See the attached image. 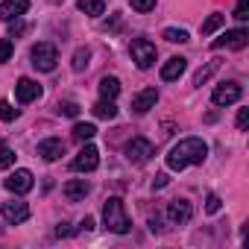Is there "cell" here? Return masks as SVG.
I'll use <instances>...</instances> for the list:
<instances>
[{
	"label": "cell",
	"instance_id": "6",
	"mask_svg": "<svg viewBox=\"0 0 249 249\" xmlns=\"http://www.w3.org/2000/svg\"><path fill=\"white\" fill-rule=\"evenodd\" d=\"M97 164H100V150H97L94 144H85V147L76 153V159L71 161V167H73L76 173H91V170H97Z\"/></svg>",
	"mask_w": 249,
	"mask_h": 249
},
{
	"label": "cell",
	"instance_id": "8",
	"mask_svg": "<svg viewBox=\"0 0 249 249\" xmlns=\"http://www.w3.org/2000/svg\"><path fill=\"white\" fill-rule=\"evenodd\" d=\"M240 97H243V88H240L237 82H223V85H217L214 94H211L214 106H231V103H237Z\"/></svg>",
	"mask_w": 249,
	"mask_h": 249
},
{
	"label": "cell",
	"instance_id": "26",
	"mask_svg": "<svg viewBox=\"0 0 249 249\" xmlns=\"http://www.w3.org/2000/svg\"><path fill=\"white\" fill-rule=\"evenodd\" d=\"M12 53H15L12 38H0V62H9V59H12Z\"/></svg>",
	"mask_w": 249,
	"mask_h": 249
},
{
	"label": "cell",
	"instance_id": "1",
	"mask_svg": "<svg viewBox=\"0 0 249 249\" xmlns=\"http://www.w3.org/2000/svg\"><path fill=\"white\" fill-rule=\"evenodd\" d=\"M205 159H208V144H205L202 138H182L179 144L170 147V153H167V167L182 173L185 167L202 164Z\"/></svg>",
	"mask_w": 249,
	"mask_h": 249
},
{
	"label": "cell",
	"instance_id": "7",
	"mask_svg": "<svg viewBox=\"0 0 249 249\" xmlns=\"http://www.w3.org/2000/svg\"><path fill=\"white\" fill-rule=\"evenodd\" d=\"M246 41H249V33L240 27V30H229V33H223L220 38H214V41H211V50H223V47L243 50V47H246Z\"/></svg>",
	"mask_w": 249,
	"mask_h": 249
},
{
	"label": "cell",
	"instance_id": "2",
	"mask_svg": "<svg viewBox=\"0 0 249 249\" xmlns=\"http://www.w3.org/2000/svg\"><path fill=\"white\" fill-rule=\"evenodd\" d=\"M103 223L114 234H126L132 229V223L126 217V208H123V199L120 196H108L106 199V205H103Z\"/></svg>",
	"mask_w": 249,
	"mask_h": 249
},
{
	"label": "cell",
	"instance_id": "23",
	"mask_svg": "<svg viewBox=\"0 0 249 249\" xmlns=\"http://www.w3.org/2000/svg\"><path fill=\"white\" fill-rule=\"evenodd\" d=\"M15 164V153H12V147L6 144V141H0V170H9Z\"/></svg>",
	"mask_w": 249,
	"mask_h": 249
},
{
	"label": "cell",
	"instance_id": "24",
	"mask_svg": "<svg viewBox=\"0 0 249 249\" xmlns=\"http://www.w3.org/2000/svg\"><path fill=\"white\" fill-rule=\"evenodd\" d=\"M164 38H167L170 44H185V41H191V38H188V30H176V27H167V30H164Z\"/></svg>",
	"mask_w": 249,
	"mask_h": 249
},
{
	"label": "cell",
	"instance_id": "33",
	"mask_svg": "<svg viewBox=\"0 0 249 249\" xmlns=\"http://www.w3.org/2000/svg\"><path fill=\"white\" fill-rule=\"evenodd\" d=\"M249 126V108H240L237 111V129H246Z\"/></svg>",
	"mask_w": 249,
	"mask_h": 249
},
{
	"label": "cell",
	"instance_id": "30",
	"mask_svg": "<svg viewBox=\"0 0 249 249\" xmlns=\"http://www.w3.org/2000/svg\"><path fill=\"white\" fill-rule=\"evenodd\" d=\"M214 71H217V62H211L208 68H202V71H199V73L194 76V82H196V85H202V82H205V79H208V76H211Z\"/></svg>",
	"mask_w": 249,
	"mask_h": 249
},
{
	"label": "cell",
	"instance_id": "22",
	"mask_svg": "<svg viewBox=\"0 0 249 249\" xmlns=\"http://www.w3.org/2000/svg\"><path fill=\"white\" fill-rule=\"evenodd\" d=\"M97 135V126H94V123H76V126H73V138L76 141H91Z\"/></svg>",
	"mask_w": 249,
	"mask_h": 249
},
{
	"label": "cell",
	"instance_id": "10",
	"mask_svg": "<svg viewBox=\"0 0 249 249\" xmlns=\"http://www.w3.org/2000/svg\"><path fill=\"white\" fill-rule=\"evenodd\" d=\"M0 214H3V220H6V223L18 226V223H24V220L30 217V205H27L24 199H9V202H3Z\"/></svg>",
	"mask_w": 249,
	"mask_h": 249
},
{
	"label": "cell",
	"instance_id": "16",
	"mask_svg": "<svg viewBox=\"0 0 249 249\" xmlns=\"http://www.w3.org/2000/svg\"><path fill=\"white\" fill-rule=\"evenodd\" d=\"M38 156H41L44 161H56V159L65 156V144H62L59 138H44V141L38 144Z\"/></svg>",
	"mask_w": 249,
	"mask_h": 249
},
{
	"label": "cell",
	"instance_id": "13",
	"mask_svg": "<svg viewBox=\"0 0 249 249\" xmlns=\"http://www.w3.org/2000/svg\"><path fill=\"white\" fill-rule=\"evenodd\" d=\"M156 103H159V91L156 88H144V91H138L132 97V111L135 114H147L150 108H156Z\"/></svg>",
	"mask_w": 249,
	"mask_h": 249
},
{
	"label": "cell",
	"instance_id": "4",
	"mask_svg": "<svg viewBox=\"0 0 249 249\" xmlns=\"http://www.w3.org/2000/svg\"><path fill=\"white\" fill-rule=\"evenodd\" d=\"M129 53H132V62H135L141 71H150V68L156 65V56H159L156 44H153V41H147V38H135V41H132V47H129Z\"/></svg>",
	"mask_w": 249,
	"mask_h": 249
},
{
	"label": "cell",
	"instance_id": "19",
	"mask_svg": "<svg viewBox=\"0 0 249 249\" xmlns=\"http://www.w3.org/2000/svg\"><path fill=\"white\" fill-rule=\"evenodd\" d=\"M120 94V79L117 76H103L100 79V97L103 100H114Z\"/></svg>",
	"mask_w": 249,
	"mask_h": 249
},
{
	"label": "cell",
	"instance_id": "5",
	"mask_svg": "<svg viewBox=\"0 0 249 249\" xmlns=\"http://www.w3.org/2000/svg\"><path fill=\"white\" fill-rule=\"evenodd\" d=\"M3 185H6V191H9V194H15V196H24V194H30V191H33V185H36V176H33L30 170H24V167H21V170L9 173Z\"/></svg>",
	"mask_w": 249,
	"mask_h": 249
},
{
	"label": "cell",
	"instance_id": "20",
	"mask_svg": "<svg viewBox=\"0 0 249 249\" xmlns=\"http://www.w3.org/2000/svg\"><path fill=\"white\" fill-rule=\"evenodd\" d=\"M76 9L85 12V15H91V18H97L106 9V0H76Z\"/></svg>",
	"mask_w": 249,
	"mask_h": 249
},
{
	"label": "cell",
	"instance_id": "27",
	"mask_svg": "<svg viewBox=\"0 0 249 249\" xmlns=\"http://www.w3.org/2000/svg\"><path fill=\"white\" fill-rule=\"evenodd\" d=\"M0 117L9 123V120H15V117H18V108H12V103H9V100H3V103H0Z\"/></svg>",
	"mask_w": 249,
	"mask_h": 249
},
{
	"label": "cell",
	"instance_id": "29",
	"mask_svg": "<svg viewBox=\"0 0 249 249\" xmlns=\"http://www.w3.org/2000/svg\"><path fill=\"white\" fill-rule=\"evenodd\" d=\"M234 18H237V21H246V18H249V0H237V6H234Z\"/></svg>",
	"mask_w": 249,
	"mask_h": 249
},
{
	"label": "cell",
	"instance_id": "12",
	"mask_svg": "<svg viewBox=\"0 0 249 249\" xmlns=\"http://www.w3.org/2000/svg\"><path fill=\"white\" fill-rule=\"evenodd\" d=\"M15 97H18V103H33V100L41 97V85L30 76H21L18 85H15Z\"/></svg>",
	"mask_w": 249,
	"mask_h": 249
},
{
	"label": "cell",
	"instance_id": "17",
	"mask_svg": "<svg viewBox=\"0 0 249 249\" xmlns=\"http://www.w3.org/2000/svg\"><path fill=\"white\" fill-rule=\"evenodd\" d=\"M88 191H91V185H88L85 179H71V182L65 185V196H68V202H79V199H85Z\"/></svg>",
	"mask_w": 249,
	"mask_h": 249
},
{
	"label": "cell",
	"instance_id": "9",
	"mask_svg": "<svg viewBox=\"0 0 249 249\" xmlns=\"http://www.w3.org/2000/svg\"><path fill=\"white\" fill-rule=\"evenodd\" d=\"M191 217H194V208H191L188 199H173V202L167 205V220H170V226H188Z\"/></svg>",
	"mask_w": 249,
	"mask_h": 249
},
{
	"label": "cell",
	"instance_id": "21",
	"mask_svg": "<svg viewBox=\"0 0 249 249\" xmlns=\"http://www.w3.org/2000/svg\"><path fill=\"white\" fill-rule=\"evenodd\" d=\"M223 24H226V15H220V12L208 15V18L202 21V36H211V33H217V30H220Z\"/></svg>",
	"mask_w": 249,
	"mask_h": 249
},
{
	"label": "cell",
	"instance_id": "35",
	"mask_svg": "<svg viewBox=\"0 0 249 249\" xmlns=\"http://www.w3.org/2000/svg\"><path fill=\"white\" fill-rule=\"evenodd\" d=\"M82 229L91 231V229H94V217H85V220H82Z\"/></svg>",
	"mask_w": 249,
	"mask_h": 249
},
{
	"label": "cell",
	"instance_id": "31",
	"mask_svg": "<svg viewBox=\"0 0 249 249\" xmlns=\"http://www.w3.org/2000/svg\"><path fill=\"white\" fill-rule=\"evenodd\" d=\"M59 114L76 117V114H79V106H76V103H71V100H68V103H59Z\"/></svg>",
	"mask_w": 249,
	"mask_h": 249
},
{
	"label": "cell",
	"instance_id": "28",
	"mask_svg": "<svg viewBox=\"0 0 249 249\" xmlns=\"http://www.w3.org/2000/svg\"><path fill=\"white\" fill-rule=\"evenodd\" d=\"M129 6L135 12H153L156 9V0H129Z\"/></svg>",
	"mask_w": 249,
	"mask_h": 249
},
{
	"label": "cell",
	"instance_id": "32",
	"mask_svg": "<svg viewBox=\"0 0 249 249\" xmlns=\"http://www.w3.org/2000/svg\"><path fill=\"white\" fill-rule=\"evenodd\" d=\"M205 211H208V214H217V211H220V196H217V194H208V199H205Z\"/></svg>",
	"mask_w": 249,
	"mask_h": 249
},
{
	"label": "cell",
	"instance_id": "34",
	"mask_svg": "<svg viewBox=\"0 0 249 249\" xmlns=\"http://www.w3.org/2000/svg\"><path fill=\"white\" fill-rule=\"evenodd\" d=\"M167 182H170V179H167V173H159V176H156V182H153V188H156V191H161Z\"/></svg>",
	"mask_w": 249,
	"mask_h": 249
},
{
	"label": "cell",
	"instance_id": "3",
	"mask_svg": "<svg viewBox=\"0 0 249 249\" xmlns=\"http://www.w3.org/2000/svg\"><path fill=\"white\" fill-rule=\"evenodd\" d=\"M30 59H33V68H36V71H41V73H50V71H56L59 53H56V47H53L50 41H38V44L33 47Z\"/></svg>",
	"mask_w": 249,
	"mask_h": 249
},
{
	"label": "cell",
	"instance_id": "15",
	"mask_svg": "<svg viewBox=\"0 0 249 249\" xmlns=\"http://www.w3.org/2000/svg\"><path fill=\"white\" fill-rule=\"evenodd\" d=\"M30 9V0H3L0 3V21H15Z\"/></svg>",
	"mask_w": 249,
	"mask_h": 249
},
{
	"label": "cell",
	"instance_id": "11",
	"mask_svg": "<svg viewBox=\"0 0 249 249\" xmlns=\"http://www.w3.org/2000/svg\"><path fill=\"white\" fill-rule=\"evenodd\" d=\"M150 156H153V144H150L147 138H132V141L126 144V159H129L132 164H144Z\"/></svg>",
	"mask_w": 249,
	"mask_h": 249
},
{
	"label": "cell",
	"instance_id": "14",
	"mask_svg": "<svg viewBox=\"0 0 249 249\" xmlns=\"http://www.w3.org/2000/svg\"><path fill=\"white\" fill-rule=\"evenodd\" d=\"M185 71H188V59L173 56V59H167V62L161 65V79H164V82H176Z\"/></svg>",
	"mask_w": 249,
	"mask_h": 249
},
{
	"label": "cell",
	"instance_id": "18",
	"mask_svg": "<svg viewBox=\"0 0 249 249\" xmlns=\"http://www.w3.org/2000/svg\"><path fill=\"white\" fill-rule=\"evenodd\" d=\"M91 111H94V117H100V120H114V117H117L114 100H100V103L91 106Z\"/></svg>",
	"mask_w": 249,
	"mask_h": 249
},
{
	"label": "cell",
	"instance_id": "25",
	"mask_svg": "<svg viewBox=\"0 0 249 249\" xmlns=\"http://www.w3.org/2000/svg\"><path fill=\"white\" fill-rule=\"evenodd\" d=\"M88 59H91V50H88V47H79V50L73 53V71H76V73L85 71V68H88Z\"/></svg>",
	"mask_w": 249,
	"mask_h": 249
}]
</instances>
